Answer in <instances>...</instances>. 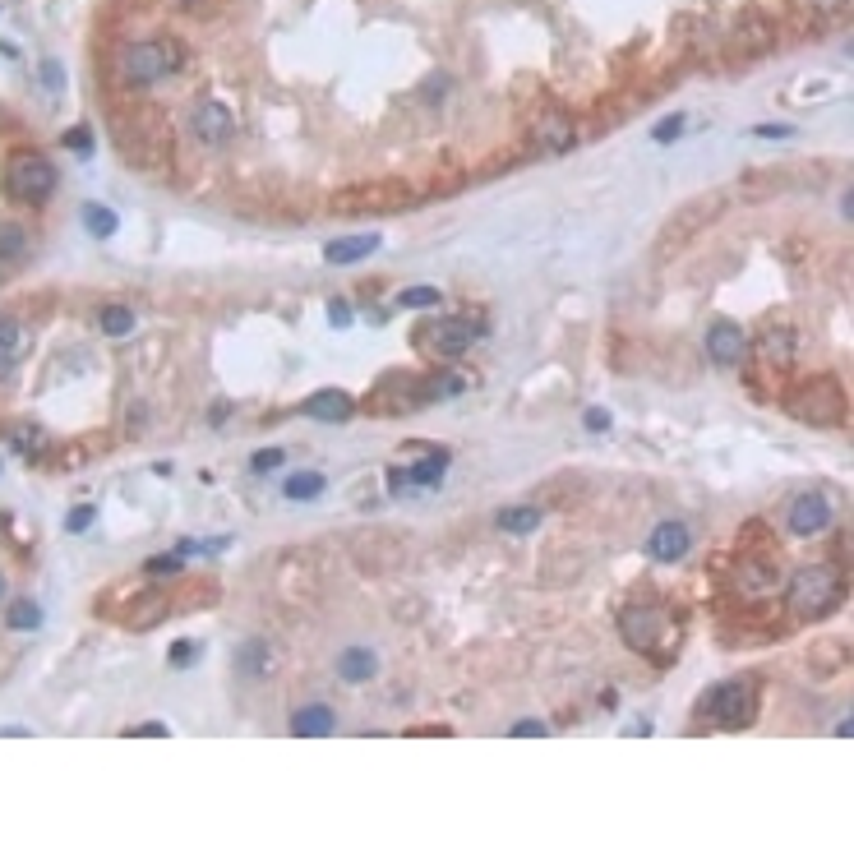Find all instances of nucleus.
<instances>
[{
    "label": "nucleus",
    "instance_id": "nucleus-6",
    "mask_svg": "<svg viewBox=\"0 0 854 854\" xmlns=\"http://www.w3.org/2000/svg\"><path fill=\"white\" fill-rule=\"evenodd\" d=\"M176 65H181V47L167 42V37H139V42H125L121 51V79L130 88L162 84Z\"/></svg>",
    "mask_w": 854,
    "mask_h": 854
},
{
    "label": "nucleus",
    "instance_id": "nucleus-10",
    "mask_svg": "<svg viewBox=\"0 0 854 854\" xmlns=\"http://www.w3.org/2000/svg\"><path fill=\"white\" fill-rule=\"evenodd\" d=\"M785 527H790L794 536H822V531L831 527V504L813 490L794 494L790 508H785Z\"/></svg>",
    "mask_w": 854,
    "mask_h": 854
},
{
    "label": "nucleus",
    "instance_id": "nucleus-23",
    "mask_svg": "<svg viewBox=\"0 0 854 854\" xmlns=\"http://www.w3.org/2000/svg\"><path fill=\"white\" fill-rule=\"evenodd\" d=\"M541 508H531V504H518V508H504L499 513V531H508V536H527V531H536L541 527Z\"/></svg>",
    "mask_w": 854,
    "mask_h": 854
},
{
    "label": "nucleus",
    "instance_id": "nucleus-32",
    "mask_svg": "<svg viewBox=\"0 0 854 854\" xmlns=\"http://www.w3.org/2000/svg\"><path fill=\"white\" fill-rule=\"evenodd\" d=\"M65 148H74L79 157H88L93 153V134H88L84 125H79V130H65Z\"/></svg>",
    "mask_w": 854,
    "mask_h": 854
},
{
    "label": "nucleus",
    "instance_id": "nucleus-40",
    "mask_svg": "<svg viewBox=\"0 0 854 854\" xmlns=\"http://www.w3.org/2000/svg\"><path fill=\"white\" fill-rule=\"evenodd\" d=\"M762 139H790V125H758Z\"/></svg>",
    "mask_w": 854,
    "mask_h": 854
},
{
    "label": "nucleus",
    "instance_id": "nucleus-41",
    "mask_svg": "<svg viewBox=\"0 0 854 854\" xmlns=\"http://www.w3.org/2000/svg\"><path fill=\"white\" fill-rule=\"evenodd\" d=\"M813 5H818V10H841L845 0H813Z\"/></svg>",
    "mask_w": 854,
    "mask_h": 854
},
{
    "label": "nucleus",
    "instance_id": "nucleus-30",
    "mask_svg": "<svg viewBox=\"0 0 854 854\" xmlns=\"http://www.w3.org/2000/svg\"><path fill=\"white\" fill-rule=\"evenodd\" d=\"M10 439H14V448H19V453H28V458H33V453H42V430H28V425H24V430H14Z\"/></svg>",
    "mask_w": 854,
    "mask_h": 854
},
{
    "label": "nucleus",
    "instance_id": "nucleus-33",
    "mask_svg": "<svg viewBox=\"0 0 854 854\" xmlns=\"http://www.w3.org/2000/svg\"><path fill=\"white\" fill-rule=\"evenodd\" d=\"M93 518H97V513H93L88 504L70 508V518H65V531H88V527H93Z\"/></svg>",
    "mask_w": 854,
    "mask_h": 854
},
{
    "label": "nucleus",
    "instance_id": "nucleus-43",
    "mask_svg": "<svg viewBox=\"0 0 854 854\" xmlns=\"http://www.w3.org/2000/svg\"><path fill=\"white\" fill-rule=\"evenodd\" d=\"M176 5H199V0H176Z\"/></svg>",
    "mask_w": 854,
    "mask_h": 854
},
{
    "label": "nucleus",
    "instance_id": "nucleus-12",
    "mask_svg": "<svg viewBox=\"0 0 854 854\" xmlns=\"http://www.w3.org/2000/svg\"><path fill=\"white\" fill-rule=\"evenodd\" d=\"M707 356L711 365H721V370H734V365L748 356V333L739 324H730V319H721V324L707 328Z\"/></svg>",
    "mask_w": 854,
    "mask_h": 854
},
{
    "label": "nucleus",
    "instance_id": "nucleus-9",
    "mask_svg": "<svg viewBox=\"0 0 854 854\" xmlns=\"http://www.w3.org/2000/svg\"><path fill=\"white\" fill-rule=\"evenodd\" d=\"M190 134L199 139L204 148H227L231 134H236V111L227 107V102H217V97H208V102H199L190 116Z\"/></svg>",
    "mask_w": 854,
    "mask_h": 854
},
{
    "label": "nucleus",
    "instance_id": "nucleus-36",
    "mask_svg": "<svg viewBox=\"0 0 854 854\" xmlns=\"http://www.w3.org/2000/svg\"><path fill=\"white\" fill-rule=\"evenodd\" d=\"M273 467H282V453H277V448H268V453H254V471H273Z\"/></svg>",
    "mask_w": 854,
    "mask_h": 854
},
{
    "label": "nucleus",
    "instance_id": "nucleus-21",
    "mask_svg": "<svg viewBox=\"0 0 854 854\" xmlns=\"http://www.w3.org/2000/svg\"><path fill=\"white\" fill-rule=\"evenodd\" d=\"M236 665H241L245 679H268L273 674V647L264 638H250L241 651H236Z\"/></svg>",
    "mask_w": 854,
    "mask_h": 854
},
{
    "label": "nucleus",
    "instance_id": "nucleus-3",
    "mask_svg": "<svg viewBox=\"0 0 854 854\" xmlns=\"http://www.w3.org/2000/svg\"><path fill=\"white\" fill-rule=\"evenodd\" d=\"M785 601H790L794 619H804V624L827 619L841 605V573L831 564H804L790 578V587H785Z\"/></svg>",
    "mask_w": 854,
    "mask_h": 854
},
{
    "label": "nucleus",
    "instance_id": "nucleus-39",
    "mask_svg": "<svg viewBox=\"0 0 854 854\" xmlns=\"http://www.w3.org/2000/svg\"><path fill=\"white\" fill-rule=\"evenodd\" d=\"M328 319H333L337 328H347V324H351V310H347L342 301H337V305H328Z\"/></svg>",
    "mask_w": 854,
    "mask_h": 854
},
{
    "label": "nucleus",
    "instance_id": "nucleus-18",
    "mask_svg": "<svg viewBox=\"0 0 854 854\" xmlns=\"http://www.w3.org/2000/svg\"><path fill=\"white\" fill-rule=\"evenodd\" d=\"M374 674H379V656L370 647H347L337 656V679L342 684H370Z\"/></svg>",
    "mask_w": 854,
    "mask_h": 854
},
{
    "label": "nucleus",
    "instance_id": "nucleus-15",
    "mask_svg": "<svg viewBox=\"0 0 854 854\" xmlns=\"http://www.w3.org/2000/svg\"><path fill=\"white\" fill-rule=\"evenodd\" d=\"M721 213V199H707V204H688L684 213L674 217L670 227H665V236H661V254H674V250H684L688 245V236L698 227H707V217H716Z\"/></svg>",
    "mask_w": 854,
    "mask_h": 854
},
{
    "label": "nucleus",
    "instance_id": "nucleus-2",
    "mask_svg": "<svg viewBox=\"0 0 854 854\" xmlns=\"http://www.w3.org/2000/svg\"><path fill=\"white\" fill-rule=\"evenodd\" d=\"M758 707H762L758 679L734 674V679H721L716 688H707V698L698 702V716H707L721 730H744V725L758 721Z\"/></svg>",
    "mask_w": 854,
    "mask_h": 854
},
{
    "label": "nucleus",
    "instance_id": "nucleus-19",
    "mask_svg": "<svg viewBox=\"0 0 854 854\" xmlns=\"http://www.w3.org/2000/svg\"><path fill=\"white\" fill-rule=\"evenodd\" d=\"M379 250V236H342V241H328L324 245V259L328 264H361V259H370V254Z\"/></svg>",
    "mask_w": 854,
    "mask_h": 854
},
{
    "label": "nucleus",
    "instance_id": "nucleus-13",
    "mask_svg": "<svg viewBox=\"0 0 854 854\" xmlns=\"http://www.w3.org/2000/svg\"><path fill=\"white\" fill-rule=\"evenodd\" d=\"M776 587H781V564L767 559V554H744V564H739V591H744L748 601H762Z\"/></svg>",
    "mask_w": 854,
    "mask_h": 854
},
{
    "label": "nucleus",
    "instance_id": "nucleus-17",
    "mask_svg": "<svg viewBox=\"0 0 854 854\" xmlns=\"http://www.w3.org/2000/svg\"><path fill=\"white\" fill-rule=\"evenodd\" d=\"M337 730V716L333 707H324V702H305L301 711H291V734L296 739H324V734Z\"/></svg>",
    "mask_w": 854,
    "mask_h": 854
},
{
    "label": "nucleus",
    "instance_id": "nucleus-31",
    "mask_svg": "<svg viewBox=\"0 0 854 854\" xmlns=\"http://www.w3.org/2000/svg\"><path fill=\"white\" fill-rule=\"evenodd\" d=\"M19 333H24V328H19V319H14V314H0V351L19 347Z\"/></svg>",
    "mask_w": 854,
    "mask_h": 854
},
{
    "label": "nucleus",
    "instance_id": "nucleus-16",
    "mask_svg": "<svg viewBox=\"0 0 854 854\" xmlns=\"http://www.w3.org/2000/svg\"><path fill=\"white\" fill-rule=\"evenodd\" d=\"M301 411L310 416V421H351L356 416V402H351V393H342V388H319V393H310L301 402Z\"/></svg>",
    "mask_w": 854,
    "mask_h": 854
},
{
    "label": "nucleus",
    "instance_id": "nucleus-14",
    "mask_svg": "<svg viewBox=\"0 0 854 854\" xmlns=\"http://www.w3.org/2000/svg\"><path fill=\"white\" fill-rule=\"evenodd\" d=\"M531 144L541 148V153H568V148L578 144V125L568 111H545L536 130H531Z\"/></svg>",
    "mask_w": 854,
    "mask_h": 854
},
{
    "label": "nucleus",
    "instance_id": "nucleus-37",
    "mask_svg": "<svg viewBox=\"0 0 854 854\" xmlns=\"http://www.w3.org/2000/svg\"><path fill=\"white\" fill-rule=\"evenodd\" d=\"M194 642H176V647H171V665H185V661H194Z\"/></svg>",
    "mask_w": 854,
    "mask_h": 854
},
{
    "label": "nucleus",
    "instance_id": "nucleus-8",
    "mask_svg": "<svg viewBox=\"0 0 854 854\" xmlns=\"http://www.w3.org/2000/svg\"><path fill=\"white\" fill-rule=\"evenodd\" d=\"M476 337H481V328L471 324V319L448 314V319H434V324L416 328V351L430 356V361H458V356H467L476 347Z\"/></svg>",
    "mask_w": 854,
    "mask_h": 854
},
{
    "label": "nucleus",
    "instance_id": "nucleus-42",
    "mask_svg": "<svg viewBox=\"0 0 854 854\" xmlns=\"http://www.w3.org/2000/svg\"><path fill=\"white\" fill-rule=\"evenodd\" d=\"M5 587H10V582H5V573H0V596H5Z\"/></svg>",
    "mask_w": 854,
    "mask_h": 854
},
{
    "label": "nucleus",
    "instance_id": "nucleus-35",
    "mask_svg": "<svg viewBox=\"0 0 854 854\" xmlns=\"http://www.w3.org/2000/svg\"><path fill=\"white\" fill-rule=\"evenodd\" d=\"M508 734H513V739H541V734H545V725H541V721H518V725H513V730H508Z\"/></svg>",
    "mask_w": 854,
    "mask_h": 854
},
{
    "label": "nucleus",
    "instance_id": "nucleus-1",
    "mask_svg": "<svg viewBox=\"0 0 854 854\" xmlns=\"http://www.w3.org/2000/svg\"><path fill=\"white\" fill-rule=\"evenodd\" d=\"M845 388L836 374H813V379H804V384H794L790 393H785V411H790L794 421L804 425H818V430H827V425H841L845 421Z\"/></svg>",
    "mask_w": 854,
    "mask_h": 854
},
{
    "label": "nucleus",
    "instance_id": "nucleus-24",
    "mask_svg": "<svg viewBox=\"0 0 854 854\" xmlns=\"http://www.w3.org/2000/svg\"><path fill=\"white\" fill-rule=\"evenodd\" d=\"M5 628H10V633H37V628H42V605L14 601L10 610H5Z\"/></svg>",
    "mask_w": 854,
    "mask_h": 854
},
{
    "label": "nucleus",
    "instance_id": "nucleus-11",
    "mask_svg": "<svg viewBox=\"0 0 854 854\" xmlns=\"http://www.w3.org/2000/svg\"><path fill=\"white\" fill-rule=\"evenodd\" d=\"M688 545H693V531L684 527L679 518H665L651 527L647 536V559H656V564H679L688 554Z\"/></svg>",
    "mask_w": 854,
    "mask_h": 854
},
{
    "label": "nucleus",
    "instance_id": "nucleus-22",
    "mask_svg": "<svg viewBox=\"0 0 854 854\" xmlns=\"http://www.w3.org/2000/svg\"><path fill=\"white\" fill-rule=\"evenodd\" d=\"M0 259L5 264H24L28 259V231L14 217H0Z\"/></svg>",
    "mask_w": 854,
    "mask_h": 854
},
{
    "label": "nucleus",
    "instance_id": "nucleus-4",
    "mask_svg": "<svg viewBox=\"0 0 854 854\" xmlns=\"http://www.w3.org/2000/svg\"><path fill=\"white\" fill-rule=\"evenodd\" d=\"M61 185V171L51 157H42L37 148H19V153L5 157V194L14 204H47Z\"/></svg>",
    "mask_w": 854,
    "mask_h": 854
},
{
    "label": "nucleus",
    "instance_id": "nucleus-20",
    "mask_svg": "<svg viewBox=\"0 0 854 854\" xmlns=\"http://www.w3.org/2000/svg\"><path fill=\"white\" fill-rule=\"evenodd\" d=\"M758 351H762V361H767V365H776V370H790V365H794V333H790V328H767V333H762V342H758Z\"/></svg>",
    "mask_w": 854,
    "mask_h": 854
},
{
    "label": "nucleus",
    "instance_id": "nucleus-29",
    "mask_svg": "<svg viewBox=\"0 0 854 854\" xmlns=\"http://www.w3.org/2000/svg\"><path fill=\"white\" fill-rule=\"evenodd\" d=\"M439 301H444V291L439 287H407L402 296H397L402 310H430V305H439Z\"/></svg>",
    "mask_w": 854,
    "mask_h": 854
},
{
    "label": "nucleus",
    "instance_id": "nucleus-5",
    "mask_svg": "<svg viewBox=\"0 0 854 854\" xmlns=\"http://www.w3.org/2000/svg\"><path fill=\"white\" fill-rule=\"evenodd\" d=\"M407 204H416V190L402 181H361V185H342L328 199V213L337 217H384V213H402Z\"/></svg>",
    "mask_w": 854,
    "mask_h": 854
},
{
    "label": "nucleus",
    "instance_id": "nucleus-7",
    "mask_svg": "<svg viewBox=\"0 0 854 854\" xmlns=\"http://www.w3.org/2000/svg\"><path fill=\"white\" fill-rule=\"evenodd\" d=\"M619 638L628 642V651H638V656H665V647H674V619L670 610H661V605H628L624 614H619Z\"/></svg>",
    "mask_w": 854,
    "mask_h": 854
},
{
    "label": "nucleus",
    "instance_id": "nucleus-34",
    "mask_svg": "<svg viewBox=\"0 0 854 854\" xmlns=\"http://www.w3.org/2000/svg\"><path fill=\"white\" fill-rule=\"evenodd\" d=\"M679 130H684V116H670V121H661L656 130H651V139H656V144H670Z\"/></svg>",
    "mask_w": 854,
    "mask_h": 854
},
{
    "label": "nucleus",
    "instance_id": "nucleus-26",
    "mask_svg": "<svg viewBox=\"0 0 854 854\" xmlns=\"http://www.w3.org/2000/svg\"><path fill=\"white\" fill-rule=\"evenodd\" d=\"M134 324H139V319H134L130 305H107V310L97 314V328H102L107 337H130Z\"/></svg>",
    "mask_w": 854,
    "mask_h": 854
},
{
    "label": "nucleus",
    "instance_id": "nucleus-25",
    "mask_svg": "<svg viewBox=\"0 0 854 854\" xmlns=\"http://www.w3.org/2000/svg\"><path fill=\"white\" fill-rule=\"evenodd\" d=\"M84 231L88 236H97V241H107V236H116V227H121V217L111 213V208H102V204H84Z\"/></svg>",
    "mask_w": 854,
    "mask_h": 854
},
{
    "label": "nucleus",
    "instance_id": "nucleus-38",
    "mask_svg": "<svg viewBox=\"0 0 854 854\" xmlns=\"http://www.w3.org/2000/svg\"><path fill=\"white\" fill-rule=\"evenodd\" d=\"M587 430H610V411H587Z\"/></svg>",
    "mask_w": 854,
    "mask_h": 854
},
{
    "label": "nucleus",
    "instance_id": "nucleus-27",
    "mask_svg": "<svg viewBox=\"0 0 854 854\" xmlns=\"http://www.w3.org/2000/svg\"><path fill=\"white\" fill-rule=\"evenodd\" d=\"M444 471H448V453H430L425 462H416V467L407 471V481H416V485H439V481H444Z\"/></svg>",
    "mask_w": 854,
    "mask_h": 854
},
{
    "label": "nucleus",
    "instance_id": "nucleus-28",
    "mask_svg": "<svg viewBox=\"0 0 854 854\" xmlns=\"http://www.w3.org/2000/svg\"><path fill=\"white\" fill-rule=\"evenodd\" d=\"M282 490H287V499H319L324 494V476L319 471H296Z\"/></svg>",
    "mask_w": 854,
    "mask_h": 854
}]
</instances>
